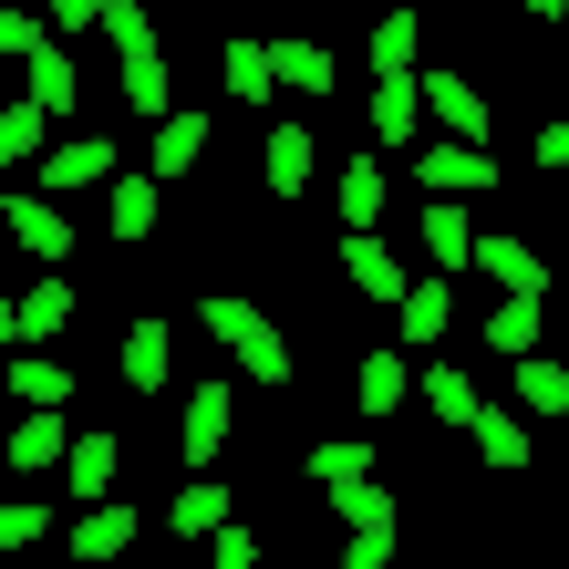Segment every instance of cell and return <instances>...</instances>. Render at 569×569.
I'll return each instance as SVG.
<instances>
[{"label":"cell","instance_id":"3","mask_svg":"<svg viewBox=\"0 0 569 569\" xmlns=\"http://www.w3.org/2000/svg\"><path fill=\"white\" fill-rule=\"evenodd\" d=\"M228 435H239V393H228V383L208 373V383H197V393H187V405H177V456L197 466V477H208V466H218V446H228Z\"/></svg>","mask_w":569,"mask_h":569},{"label":"cell","instance_id":"37","mask_svg":"<svg viewBox=\"0 0 569 569\" xmlns=\"http://www.w3.org/2000/svg\"><path fill=\"white\" fill-rule=\"evenodd\" d=\"M311 487H342V477H373V446H300Z\"/></svg>","mask_w":569,"mask_h":569},{"label":"cell","instance_id":"16","mask_svg":"<svg viewBox=\"0 0 569 569\" xmlns=\"http://www.w3.org/2000/svg\"><path fill=\"white\" fill-rule=\"evenodd\" d=\"M415 393H425V415L446 425V435H466V425H477V405H487L466 362H415Z\"/></svg>","mask_w":569,"mask_h":569},{"label":"cell","instance_id":"22","mask_svg":"<svg viewBox=\"0 0 569 569\" xmlns=\"http://www.w3.org/2000/svg\"><path fill=\"white\" fill-rule=\"evenodd\" d=\"M342 280H352L362 300H383V311H393V300H405V280H415V270H405V259H393L383 239H342Z\"/></svg>","mask_w":569,"mask_h":569},{"label":"cell","instance_id":"9","mask_svg":"<svg viewBox=\"0 0 569 569\" xmlns=\"http://www.w3.org/2000/svg\"><path fill=\"white\" fill-rule=\"evenodd\" d=\"M83 187H114V136H62L42 156V187L31 197H83Z\"/></svg>","mask_w":569,"mask_h":569},{"label":"cell","instance_id":"43","mask_svg":"<svg viewBox=\"0 0 569 569\" xmlns=\"http://www.w3.org/2000/svg\"><path fill=\"white\" fill-rule=\"evenodd\" d=\"M518 569H549V559H518Z\"/></svg>","mask_w":569,"mask_h":569},{"label":"cell","instance_id":"8","mask_svg":"<svg viewBox=\"0 0 569 569\" xmlns=\"http://www.w3.org/2000/svg\"><path fill=\"white\" fill-rule=\"evenodd\" d=\"M393 331H405V362H425V352L456 331V280H405V300H393Z\"/></svg>","mask_w":569,"mask_h":569},{"label":"cell","instance_id":"7","mask_svg":"<svg viewBox=\"0 0 569 569\" xmlns=\"http://www.w3.org/2000/svg\"><path fill=\"white\" fill-rule=\"evenodd\" d=\"M466 270L497 280V300H549V259L528 249V239H477V249H466Z\"/></svg>","mask_w":569,"mask_h":569},{"label":"cell","instance_id":"29","mask_svg":"<svg viewBox=\"0 0 569 569\" xmlns=\"http://www.w3.org/2000/svg\"><path fill=\"white\" fill-rule=\"evenodd\" d=\"M321 497H331V518H342V528H405V508H393L383 477H342V487H321Z\"/></svg>","mask_w":569,"mask_h":569},{"label":"cell","instance_id":"35","mask_svg":"<svg viewBox=\"0 0 569 569\" xmlns=\"http://www.w3.org/2000/svg\"><path fill=\"white\" fill-rule=\"evenodd\" d=\"M42 528H62V518L42 508V497H0V559H11V549H31Z\"/></svg>","mask_w":569,"mask_h":569},{"label":"cell","instance_id":"24","mask_svg":"<svg viewBox=\"0 0 569 569\" xmlns=\"http://www.w3.org/2000/svg\"><path fill=\"white\" fill-rule=\"evenodd\" d=\"M197 166H208V114H166V124H156V166H146V177H156V187H177V177H197Z\"/></svg>","mask_w":569,"mask_h":569},{"label":"cell","instance_id":"31","mask_svg":"<svg viewBox=\"0 0 569 569\" xmlns=\"http://www.w3.org/2000/svg\"><path fill=\"white\" fill-rule=\"evenodd\" d=\"M383 197H393V187H383V166H373V156H352V166H342V218H352L342 239H373V218H383Z\"/></svg>","mask_w":569,"mask_h":569},{"label":"cell","instance_id":"17","mask_svg":"<svg viewBox=\"0 0 569 569\" xmlns=\"http://www.w3.org/2000/svg\"><path fill=\"white\" fill-rule=\"evenodd\" d=\"M156 218H166V187H156V177H124V166H114V187H104V228H114V249L156 239Z\"/></svg>","mask_w":569,"mask_h":569},{"label":"cell","instance_id":"4","mask_svg":"<svg viewBox=\"0 0 569 569\" xmlns=\"http://www.w3.org/2000/svg\"><path fill=\"white\" fill-rule=\"evenodd\" d=\"M73 311H83V300H73V280H62V270H42L31 290H11V331H21L11 352H42V342H62V331H73Z\"/></svg>","mask_w":569,"mask_h":569},{"label":"cell","instance_id":"2","mask_svg":"<svg viewBox=\"0 0 569 569\" xmlns=\"http://www.w3.org/2000/svg\"><path fill=\"white\" fill-rule=\"evenodd\" d=\"M415 114H425V124H446L435 146H477V156H487V124H497V114H487V93H477V83H456V73H415Z\"/></svg>","mask_w":569,"mask_h":569},{"label":"cell","instance_id":"5","mask_svg":"<svg viewBox=\"0 0 569 569\" xmlns=\"http://www.w3.org/2000/svg\"><path fill=\"white\" fill-rule=\"evenodd\" d=\"M415 177H425L435 197H456V208H466V197H497V187H508V166L477 156V146H425V156H415Z\"/></svg>","mask_w":569,"mask_h":569},{"label":"cell","instance_id":"41","mask_svg":"<svg viewBox=\"0 0 569 569\" xmlns=\"http://www.w3.org/2000/svg\"><path fill=\"white\" fill-rule=\"evenodd\" d=\"M62 31H93V0H52V11H42V42H62Z\"/></svg>","mask_w":569,"mask_h":569},{"label":"cell","instance_id":"39","mask_svg":"<svg viewBox=\"0 0 569 569\" xmlns=\"http://www.w3.org/2000/svg\"><path fill=\"white\" fill-rule=\"evenodd\" d=\"M208 569H259V528H239V518H228L218 539H208Z\"/></svg>","mask_w":569,"mask_h":569},{"label":"cell","instance_id":"14","mask_svg":"<svg viewBox=\"0 0 569 569\" xmlns=\"http://www.w3.org/2000/svg\"><path fill=\"white\" fill-rule=\"evenodd\" d=\"M21 83H31L21 104L42 114V124H62V114L83 104V73H73V52H62V42H42V52H31V62H21Z\"/></svg>","mask_w":569,"mask_h":569},{"label":"cell","instance_id":"40","mask_svg":"<svg viewBox=\"0 0 569 569\" xmlns=\"http://www.w3.org/2000/svg\"><path fill=\"white\" fill-rule=\"evenodd\" d=\"M31 52H42V21H31V11H0V62H31Z\"/></svg>","mask_w":569,"mask_h":569},{"label":"cell","instance_id":"11","mask_svg":"<svg viewBox=\"0 0 569 569\" xmlns=\"http://www.w3.org/2000/svg\"><path fill=\"white\" fill-rule=\"evenodd\" d=\"M62 549H73L83 569H114L124 549H136V497H104V508H83L73 528H62Z\"/></svg>","mask_w":569,"mask_h":569},{"label":"cell","instance_id":"1","mask_svg":"<svg viewBox=\"0 0 569 569\" xmlns=\"http://www.w3.org/2000/svg\"><path fill=\"white\" fill-rule=\"evenodd\" d=\"M197 321H208V342L239 362L249 383H300V352H290V331L259 311V300H239V290H208L197 300Z\"/></svg>","mask_w":569,"mask_h":569},{"label":"cell","instance_id":"34","mask_svg":"<svg viewBox=\"0 0 569 569\" xmlns=\"http://www.w3.org/2000/svg\"><path fill=\"white\" fill-rule=\"evenodd\" d=\"M42 136H52V124L31 104H0V166H42Z\"/></svg>","mask_w":569,"mask_h":569},{"label":"cell","instance_id":"30","mask_svg":"<svg viewBox=\"0 0 569 569\" xmlns=\"http://www.w3.org/2000/svg\"><path fill=\"white\" fill-rule=\"evenodd\" d=\"M415 42H425V21L415 11H383L373 21V83H415Z\"/></svg>","mask_w":569,"mask_h":569},{"label":"cell","instance_id":"13","mask_svg":"<svg viewBox=\"0 0 569 569\" xmlns=\"http://www.w3.org/2000/svg\"><path fill=\"white\" fill-rule=\"evenodd\" d=\"M0 383H11L21 415H62V405H73V362H52V352H11Z\"/></svg>","mask_w":569,"mask_h":569},{"label":"cell","instance_id":"26","mask_svg":"<svg viewBox=\"0 0 569 569\" xmlns=\"http://www.w3.org/2000/svg\"><path fill=\"white\" fill-rule=\"evenodd\" d=\"M124 62V104H136L146 124H166V114H177V73H166V52L146 42V52H114Z\"/></svg>","mask_w":569,"mask_h":569},{"label":"cell","instance_id":"32","mask_svg":"<svg viewBox=\"0 0 569 569\" xmlns=\"http://www.w3.org/2000/svg\"><path fill=\"white\" fill-rule=\"evenodd\" d=\"M539 311H549V300H497V311H487V352H539Z\"/></svg>","mask_w":569,"mask_h":569},{"label":"cell","instance_id":"12","mask_svg":"<svg viewBox=\"0 0 569 569\" xmlns=\"http://www.w3.org/2000/svg\"><path fill=\"white\" fill-rule=\"evenodd\" d=\"M0 228H11L42 270H62V259H73V218H62L52 197H0Z\"/></svg>","mask_w":569,"mask_h":569},{"label":"cell","instance_id":"18","mask_svg":"<svg viewBox=\"0 0 569 569\" xmlns=\"http://www.w3.org/2000/svg\"><path fill=\"white\" fill-rule=\"evenodd\" d=\"M166 352H177V331H166L156 311H146V321H124V352H114V373H124V393H156L166 373H177V362H166Z\"/></svg>","mask_w":569,"mask_h":569},{"label":"cell","instance_id":"25","mask_svg":"<svg viewBox=\"0 0 569 569\" xmlns=\"http://www.w3.org/2000/svg\"><path fill=\"white\" fill-rule=\"evenodd\" d=\"M259 187H270V197L311 187V124H270V146H259Z\"/></svg>","mask_w":569,"mask_h":569},{"label":"cell","instance_id":"23","mask_svg":"<svg viewBox=\"0 0 569 569\" xmlns=\"http://www.w3.org/2000/svg\"><path fill=\"white\" fill-rule=\"evenodd\" d=\"M218 83H228V104H270V42H259V31H228L218 42Z\"/></svg>","mask_w":569,"mask_h":569},{"label":"cell","instance_id":"38","mask_svg":"<svg viewBox=\"0 0 569 569\" xmlns=\"http://www.w3.org/2000/svg\"><path fill=\"white\" fill-rule=\"evenodd\" d=\"M393 549H405V528H352V539H342V569H393Z\"/></svg>","mask_w":569,"mask_h":569},{"label":"cell","instance_id":"19","mask_svg":"<svg viewBox=\"0 0 569 569\" xmlns=\"http://www.w3.org/2000/svg\"><path fill=\"white\" fill-rule=\"evenodd\" d=\"M466 446H477L497 477H518V466H539V435H528L508 405H477V425H466Z\"/></svg>","mask_w":569,"mask_h":569},{"label":"cell","instance_id":"36","mask_svg":"<svg viewBox=\"0 0 569 569\" xmlns=\"http://www.w3.org/2000/svg\"><path fill=\"white\" fill-rule=\"evenodd\" d=\"M93 31H104L114 52H146V42H156V21L136 11V0H93Z\"/></svg>","mask_w":569,"mask_h":569},{"label":"cell","instance_id":"6","mask_svg":"<svg viewBox=\"0 0 569 569\" xmlns=\"http://www.w3.org/2000/svg\"><path fill=\"white\" fill-rule=\"evenodd\" d=\"M259 42H270V93H331L342 83L331 42H311V31H259Z\"/></svg>","mask_w":569,"mask_h":569},{"label":"cell","instance_id":"27","mask_svg":"<svg viewBox=\"0 0 569 569\" xmlns=\"http://www.w3.org/2000/svg\"><path fill=\"white\" fill-rule=\"evenodd\" d=\"M508 383H518V405H508L518 425H528V415H569V362H549V352H518V373H508Z\"/></svg>","mask_w":569,"mask_h":569},{"label":"cell","instance_id":"42","mask_svg":"<svg viewBox=\"0 0 569 569\" xmlns=\"http://www.w3.org/2000/svg\"><path fill=\"white\" fill-rule=\"evenodd\" d=\"M11 342H21V331H11V290H0V352H11Z\"/></svg>","mask_w":569,"mask_h":569},{"label":"cell","instance_id":"20","mask_svg":"<svg viewBox=\"0 0 569 569\" xmlns=\"http://www.w3.org/2000/svg\"><path fill=\"white\" fill-rule=\"evenodd\" d=\"M405 393H415V362H405V352H362V362H352V405L373 415V425L405 415Z\"/></svg>","mask_w":569,"mask_h":569},{"label":"cell","instance_id":"15","mask_svg":"<svg viewBox=\"0 0 569 569\" xmlns=\"http://www.w3.org/2000/svg\"><path fill=\"white\" fill-rule=\"evenodd\" d=\"M0 456H11V477H62V456H73V425L62 415H21L0 435Z\"/></svg>","mask_w":569,"mask_h":569},{"label":"cell","instance_id":"10","mask_svg":"<svg viewBox=\"0 0 569 569\" xmlns=\"http://www.w3.org/2000/svg\"><path fill=\"white\" fill-rule=\"evenodd\" d=\"M62 487L83 497V508H104V497H124V435H73V456H62Z\"/></svg>","mask_w":569,"mask_h":569},{"label":"cell","instance_id":"33","mask_svg":"<svg viewBox=\"0 0 569 569\" xmlns=\"http://www.w3.org/2000/svg\"><path fill=\"white\" fill-rule=\"evenodd\" d=\"M415 83H373V146H415Z\"/></svg>","mask_w":569,"mask_h":569},{"label":"cell","instance_id":"28","mask_svg":"<svg viewBox=\"0 0 569 569\" xmlns=\"http://www.w3.org/2000/svg\"><path fill=\"white\" fill-rule=\"evenodd\" d=\"M466 249H477L466 208H456V197H435V208H425V259H435V280H466Z\"/></svg>","mask_w":569,"mask_h":569},{"label":"cell","instance_id":"21","mask_svg":"<svg viewBox=\"0 0 569 569\" xmlns=\"http://www.w3.org/2000/svg\"><path fill=\"white\" fill-rule=\"evenodd\" d=\"M228 518H239V497H228L218 477H187V487H177V508H166V528H177V539H197V549H208Z\"/></svg>","mask_w":569,"mask_h":569}]
</instances>
